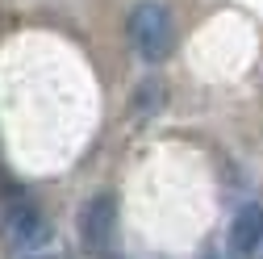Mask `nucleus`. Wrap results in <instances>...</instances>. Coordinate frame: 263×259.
<instances>
[{
	"instance_id": "obj_1",
	"label": "nucleus",
	"mask_w": 263,
	"mask_h": 259,
	"mask_svg": "<svg viewBox=\"0 0 263 259\" xmlns=\"http://www.w3.org/2000/svg\"><path fill=\"white\" fill-rule=\"evenodd\" d=\"M125 38L129 46L138 50L142 63L159 67L163 59L176 50V21H172V9L163 0H138L125 17Z\"/></svg>"
},
{
	"instance_id": "obj_2",
	"label": "nucleus",
	"mask_w": 263,
	"mask_h": 259,
	"mask_svg": "<svg viewBox=\"0 0 263 259\" xmlns=\"http://www.w3.org/2000/svg\"><path fill=\"white\" fill-rule=\"evenodd\" d=\"M50 221L38 205H29V201H17L5 209V243L13 251H42L50 243Z\"/></svg>"
},
{
	"instance_id": "obj_3",
	"label": "nucleus",
	"mask_w": 263,
	"mask_h": 259,
	"mask_svg": "<svg viewBox=\"0 0 263 259\" xmlns=\"http://www.w3.org/2000/svg\"><path fill=\"white\" fill-rule=\"evenodd\" d=\"M113 230H117V201H113V192H96L80 209V243L92 255H105L113 243Z\"/></svg>"
},
{
	"instance_id": "obj_4",
	"label": "nucleus",
	"mask_w": 263,
	"mask_h": 259,
	"mask_svg": "<svg viewBox=\"0 0 263 259\" xmlns=\"http://www.w3.org/2000/svg\"><path fill=\"white\" fill-rule=\"evenodd\" d=\"M259 243H263V205L251 201L234 213V221H230V255L234 259H251L259 255Z\"/></svg>"
}]
</instances>
